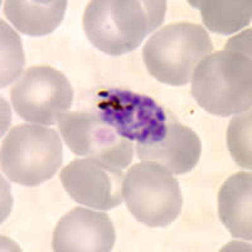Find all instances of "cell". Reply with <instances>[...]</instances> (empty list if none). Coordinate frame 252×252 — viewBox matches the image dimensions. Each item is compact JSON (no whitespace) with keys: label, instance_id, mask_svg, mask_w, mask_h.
I'll return each instance as SVG.
<instances>
[{"label":"cell","instance_id":"obj_1","mask_svg":"<svg viewBox=\"0 0 252 252\" xmlns=\"http://www.w3.org/2000/svg\"><path fill=\"white\" fill-rule=\"evenodd\" d=\"M164 0H94L83 14V31L92 46L110 56L138 48L163 24Z\"/></svg>","mask_w":252,"mask_h":252},{"label":"cell","instance_id":"obj_2","mask_svg":"<svg viewBox=\"0 0 252 252\" xmlns=\"http://www.w3.org/2000/svg\"><path fill=\"white\" fill-rule=\"evenodd\" d=\"M192 96L209 114L226 118L251 109V52L227 42L222 51L211 53L195 67Z\"/></svg>","mask_w":252,"mask_h":252},{"label":"cell","instance_id":"obj_3","mask_svg":"<svg viewBox=\"0 0 252 252\" xmlns=\"http://www.w3.org/2000/svg\"><path fill=\"white\" fill-rule=\"evenodd\" d=\"M213 51V43L202 26L175 22L157 31L146 40L143 60L146 69L159 82L184 86L202 60Z\"/></svg>","mask_w":252,"mask_h":252},{"label":"cell","instance_id":"obj_4","mask_svg":"<svg viewBox=\"0 0 252 252\" xmlns=\"http://www.w3.org/2000/svg\"><path fill=\"white\" fill-rule=\"evenodd\" d=\"M62 161V141L51 127L20 124L1 143V170L9 181L20 186L35 187L49 181Z\"/></svg>","mask_w":252,"mask_h":252},{"label":"cell","instance_id":"obj_5","mask_svg":"<svg viewBox=\"0 0 252 252\" xmlns=\"http://www.w3.org/2000/svg\"><path fill=\"white\" fill-rule=\"evenodd\" d=\"M123 195L129 212L152 228L174 222L183 207L178 179L154 161L130 166L124 178Z\"/></svg>","mask_w":252,"mask_h":252},{"label":"cell","instance_id":"obj_6","mask_svg":"<svg viewBox=\"0 0 252 252\" xmlns=\"http://www.w3.org/2000/svg\"><path fill=\"white\" fill-rule=\"evenodd\" d=\"M15 112L34 125L60 123L73 102V89L64 73L47 64L22 72L10 89Z\"/></svg>","mask_w":252,"mask_h":252},{"label":"cell","instance_id":"obj_7","mask_svg":"<svg viewBox=\"0 0 252 252\" xmlns=\"http://www.w3.org/2000/svg\"><path fill=\"white\" fill-rule=\"evenodd\" d=\"M63 140L73 154L125 169L134 157V146L96 111L67 112L58 123Z\"/></svg>","mask_w":252,"mask_h":252},{"label":"cell","instance_id":"obj_8","mask_svg":"<svg viewBox=\"0 0 252 252\" xmlns=\"http://www.w3.org/2000/svg\"><path fill=\"white\" fill-rule=\"evenodd\" d=\"M96 112L123 138L136 143L158 138L168 123L165 111L154 98L127 90L98 92Z\"/></svg>","mask_w":252,"mask_h":252},{"label":"cell","instance_id":"obj_9","mask_svg":"<svg viewBox=\"0 0 252 252\" xmlns=\"http://www.w3.org/2000/svg\"><path fill=\"white\" fill-rule=\"evenodd\" d=\"M123 169L92 159H76L62 168L60 179L69 197L85 207L110 211L124 201Z\"/></svg>","mask_w":252,"mask_h":252},{"label":"cell","instance_id":"obj_10","mask_svg":"<svg viewBox=\"0 0 252 252\" xmlns=\"http://www.w3.org/2000/svg\"><path fill=\"white\" fill-rule=\"evenodd\" d=\"M115 241L114 223L106 213L76 207L58 220L52 247L57 252H109Z\"/></svg>","mask_w":252,"mask_h":252},{"label":"cell","instance_id":"obj_11","mask_svg":"<svg viewBox=\"0 0 252 252\" xmlns=\"http://www.w3.org/2000/svg\"><path fill=\"white\" fill-rule=\"evenodd\" d=\"M136 152L143 161H154L172 174H186L199 161L202 145L199 136L190 127L168 121L158 138L136 143Z\"/></svg>","mask_w":252,"mask_h":252},{"label":"cell","instance_id":"obj_12","mask_svg":"<svg viewBox=\"0 0 252 252\" xmlns=\"http://www.w3.org/2000/svg\"><path fill=\"white\" fill-rule=\"evenodd\" d=\"M252 174L238 172L222 184L218 193L220 222L235 238H252Z\"/></svg>","mask_w":252,"mask_h":252},{"label":"cell","instance_id":"obj_13","mask_svg":"<svg viewBox=\"0 0 252 252\" xmlns=\"http://www.w3.org/2000/svg\"><path fill=\"white\" fill-rule=\"evenodd\" d=\"M67 9L66 0H8L4 14L15 29L31 37H43L58 28Z\"/></svg>","mask_w":252,"mask_h":252},{"label":"cell","instance_id":"obj_14","mask_svg":"<svg viewBox=\"0 0 252 252\" xmlns=\"http://www.w3.org/2000/svg\"><path fill=\"white\" fill-rule=\"evenodd\" d=\"M189 4L199 9L204 26L213 33L233 34L251 23V0H190Z\"/></svg>","mask_w":252,"mask_h":252},{"label":"cell","instance_id":"obj_15","mask_svg":"<svg viewBox=\"0 0 252 252\" xmlns=\"http://www.w3.org/2000/svg\"><path fill=\"white\" fill-rule=\"evenodd\" d=\"M251 109L237 114L227 130V145L233 160L245 169H251Z\"/></svg>","mask_w":252,"mask_h":252},{"label":"cell","instance_id":"obj_16","mask_svg":"<svg viewBox=\"0 0 252 252\" xmlns=\"http://www.w3.org/2000/svg\"><path fill=\"white\" fill-rule=\"evenodd\" d=\"M1 53H3V58H1V80L6 77L8 75L9 68L10 66L9 64H13V69H14V75L18 78V73L22 69L23 64H20L19 62H17V58L19 60H23V56H17V51H22V47H20V39L12 29L9 28L4 22H1Z\"/></svg>","mask_w":252,"mask_h":252}]
</instances>
